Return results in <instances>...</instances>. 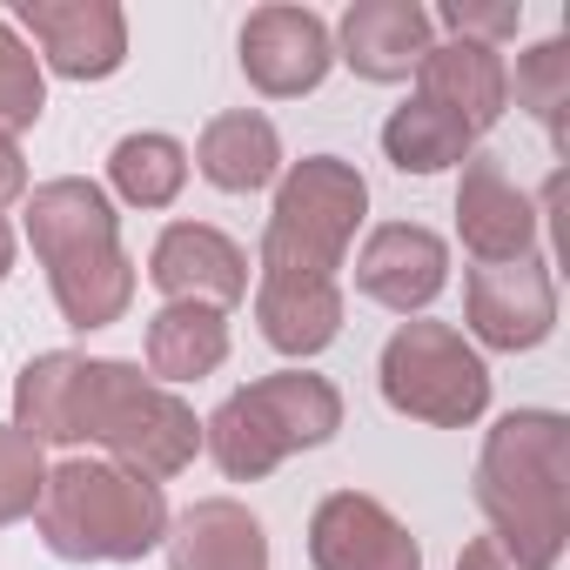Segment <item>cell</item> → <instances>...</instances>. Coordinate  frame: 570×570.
<instances>
[{
    "instance_id": "cell-9",
    "label": "cell",
    "mask_w": 570,
    "mask_h": 570,
    "mask_svg": "<svg viewBox=\"0 0 570 570\" xmlns=\"http://www.w3.org/2000/svg\"><path fill=\"white\" fill-rule=\"evenodd\" d=\"M330 68H336V41H330L323 14H309V8H255L242 21V75H248L255 95H268V101L316 95Z\"/></svg>"
},
{
    "instance_id": "cell-26",
    "label": "cell",
    "mask_w": 570,
    "mask_h": 570,
    "mask_svg": "<svg viewBox=\"0 0 570 570\" xmlns=\"http://www.w3.org/2000/svg\"><path fill=\"white\" fill-rule=\"evenodd\" d=\"M456 570H530V563H517V557H510L497 537H476V543H463Z\"/></svg>"
},
{
    "instance_id": "cell-25",
    "label": "cell",
    "mask_w": 570,
    "mask_h": 570,
    "mask_svg": "<svg viewBox=\"0 0 570 570\" xmlns=\"http://www.w3.org/2000/svg\"><path fill=\"white\" fill-rule=\"evenodd\" d=\"M430 21H443L456 41H483V48H503V41L523 28V8H517V0H497V8H490V0H443V8H436Z\"/></svg>"
},
{
    "instance_id": "cell-17",
    "label": "cell",
    "mask_w": 570,
    "mask_h": 570,
    "mask_svg": "<svg viewBox=\"0 0 570 570\" xmlns=\"http://www.w3.org/2000/svg\"><path fill=\"white\" fill-rule=\"evenodd\" d=\"M168 570H268V537L248 503L202 497L181 517H168Z\"/></svg>"
},
{
    "instance_id": "cell-6",
    "label": "cell",
    "mask_w": 570,
    "mask_h": 570,
    "mask_svg": "<svg viewBox=\"0 0 570 570\" xmlns=\"http://www.w3.org/2000/svg\"><path fill=\"white\" fill-rule=\"evenodd\" d=\"M336 430H343V390L330 376L275 370V376H255L248 390H235L202 423V443L228 483H262L296 450H323Z\"/></svg>"
},
{
    "instance_id": "cell-23",
    "label": "cell",
    "mask_w": 570,
    "mask_h": 570,
    "mask_svg": "<svg viewBox=\"0 0 570 570\" xmlns=\"http://www.w3.org/2000/svg\"><path fill=\"white\" fill-rule=\"evenodd\" d=\"M41 108H48V68L8 21H0V135L14 141L21 128L41 121Z\"/></svg>"
},
{
    "instance_id": "cell-22",
    "label": "cell",
    "mask_w": 570,
    "mask_h": 570,
    "mask_svg": "<svg viewBox=\"0 0 570 570\" xmlns=\"http://www.w3.org/2000/svg\"><path fill=\"white\" fill-rule=\"evenodd\" d=\"M517 108L537 115L550 128V148L570 155V41H537L517 55V81H510Z\"/></svg>"
},
{
    "instance_id": "cell-4",
    "label": "cell",
    "mask_w": 570,
    "mask_h": 570,
    "mask_svg": "<svg viewBox=\"0 0 570 570\" xmlns=\"http://www.w3.org/2000/svg\"><path fill=\"white\" fill-rule=\"evenodd\" d=\"M563 476H570V423L557 410H510L483 436L476 503L497 523L490 537L530 570H557L563 557V537H570Z\"/></svg>"
},
{
    "instance_id": "cell-20",
    "label": "cell",
    "mask_w": 570,
    "mask_h": 570,
    "mask_svg": "<svg viewBox=\"0 0 570 570\" xmlns=\"http://www.w3.org/2000/svg\"><path fill=\"white\" fill-rule=\"evenodd\" d=\"M383 155H390L403 175H443V168H463V161L476 155V135H470L450 108L410 95V101L383 121Z\"/></svg>"
},
{
    "instance_id": "cell-10",
    "label": "cell",
    "mask_w": 570,
    "mask_h": 570,
    "mask_svg": "<svg viewBox=\"0 0 570 570\" xmlns=\"http://www.w3.org/2000/svg\"><path fill=\"white\" fill-rule=\"evenodd\" d=\"M14 21L35 35L41 68L61 81H108L128 61V14L115 0H21Z\"/></svg>"
},
{
    "instance_id": "cell-16",
    "label": "cell",
    "mask_w": 570,
    "mask_h": 570,
    "mask_svg": "<svg viewBox=\"0 0 570 570\" xmlns=\"http://www.w3.org/2000/svg\"><path fill=\"white\" fill-rule=\"evenodd\" d=\"M330 41H336V61H350L363 81H410L416 61L430 55V8H416V0H356Z\"/></svg>"
},
{
    "instance_id": "cell-27",
    "label": "cell",
    "mask_w": 570,
    "mask_h": 570,
    "mask_svg": "<svg viewBox=\"0 0 570 570\" xmlns=\"http://www.w3.org/2000/svg\"><path fill=\"white\" fill-rule=\"evenodd\" d=\"M21 195H28V161H21V148L8 135H0V208L21 202Z\"/></svg>"
},
{
    "instance_id": "cell-21",
    "label": "cell",
    "mask_w": 570,
    "mask_h": 570,
    "mask_svg": "<svg viewBox=\"0 0 570 570\" xmlns=\"http://www.w3.org/2000/svg\"><path fill=\"white\" fill-rule=\"evenodd\" d=\"M108 181L128 208H168L188 181V148L175 135H121L108 155Z\"/></svg>"
},
{
    "instance_id": "cell-24",
    "label": "cell",
    "mask_w": 570,
    "mask_h": 570,
    "mask_svg": "<svg viewBox=\"0 0 570 570\" xmlns=\"http://www.w3.org/2000/svg\"><path fill=\"white\" fill-rule=\"evenodd\" d=\"M41 490H48V456H41V443L21 436L14 423H0V530L21 523V517H35Z\"/></svg>"
},
{
    "instance_id": "cell-13",
    "label": "cell",
    "mask_w": 570,
    "mask_h": 570,
    "mask_svg": "<svg viewBox=\"0 0 570 570\" xmlns=\"http://www.w3.org/2000/svg\"><path fill=\"white\" fill-rule=\"evenodd\" d=\"M450 282V242L416 228V222H383L370 228L363 255H356V289L396 316H416L443 296Z\"/></svg>"
},
{
    "instance_id": "cell-15",
    "label": "cell",
    "mask_w": 570,
    "mask_h": 570,
    "mask_svg": "<svg viewBox=\"0 0 570 570\" xmlns=\"http://www.w3.org/2000/svg\"><path fill=\"white\" fill-rule=\"evenodd\" d=\"M416 95L450 108L470 135H483L510 108V68L483 41H430V55L416 61Z\"/></svg>"
},
{
    "instance_id": "cell-1",
    "label": "cell",
    "mask_w": 570,
    "mask_h": 570,
    "mask_svg": "<svg viewBox=\"0 0 570 570\" xmlns=\"http://www.w3.org/2000/svg\"><path fill=\"white\" fill-rule=\"evenodd\" d=\"M370 215V181L343 155H303L282 168L255 262V323L282 356H323L343 336V255Z\"/></svg>"
},
{
    "instance_id": "cell-11",
    "label": "cell",
    "mask_w": 570,
    "mask_h": 570,
    "mask_svg": "<svg viewBox=\"0 0 570 570\" xmlns=\"http://www.w3.org/2000/svg\"><path fill=\"white\" fill-rule=\"evenodd\" d=\"M148 282H155L168 303L235 309L248 296V255L215 222H168L155 235V248H148Z\"/></svg>"
},
{
    "instance_id": "cell-18",
    "label": "cell",
    "mask_w": 570,
    "mask_h": 570,
    "mask_svg": "<svg viewBox=\"0 0 570 570\" xmlns=\"http://www.w3.org/2000/svg\"><path fill=\"white\" fill-rule=\"evenodd\" d=\"M195 168H202V181H215L222 195H255V188H268V181L282 175V135H275L268 115L228 108V115H215V121L202 128Z\"/></svg>"
},
{
    "instance_id": "cell-8",
    "label": "cell",
    "mask_w": 570,
    "mask_h": 570,
    "mask_svg": "<svg viewBox=\"0 0 570 570\" xmlns=\"http://www.w3.org/2000/svg\"><path fill=\"white\" fill-rule=\"evenodd\" d=\"M463 316H470V336L497 356H517V350H537L550 330H557V282H550V262L523 255V262H497V268H470L463 282Z\"/></svg>"
},
{
    "instance_id": "cell-5",
    "label": "cell",
    "mask_w": 570,
    "mask_h": 570,
    "mask_svg": "<svg viewBox=\"0 0 570 570\" xmlns=\"http://www.w3.org/2000/svg\"><path fill=\"white\" fill-rule=\"evenodd\" d=\"M35 523H41V543L68 563H141L168 537V497L161 483L108 456H68L48 470Z\"/></svg>"
},
{
    "instance_id": "cell-7",
    "label": "cell",
    "mask_w": 570,
    "mask_h": 570,
    "mask_svg": "<svg viewBox=\"0 0 570 570\" xmlns=\"http://www.w3.org/2000/svg\"><path fill=\"white\" fill-rule=\"evenodd\" d=\"M383 403L430 430H470L490 410V370L450 323H403L376 363Z\"/></svg>"
},
{
    "instance_id": "cell-14",
    "label": "cell",
    "mask_w": 570,
    "mask_h": 570,
    "mask_svg": "<svg viewBox=\"0 0 570 570\" xmlns=\"http://www.w3.org/2000/svg\"><path fill=\"white\" fill-rule=\"evenodd\" d=\"M456 235H463V248L476 255V268L523 262V255L537 248V208H530V195L503 175L497 155H470V161H463V181H456Z\"/></svg>"
},
{
    "instance_id": "cell-12",
    "label": "cell",
    "mask_w": 570,
    "mask_h": 570,
    "mask_svg": "<svg viewBox=\"0 0 570 570\" xmlns=\"http://www.w3.org/2000/svg\"><path fill=\"white\" fill-rule=\"evenodd\" d=\"M309 563L316 570H423V550L390 503L363 490H336L309 517Z\"/></svg>"
},
{
    "instance_id": "cell-28",
    "label": "cell",
    "mask_w": 570,
    "mask_h": 570,
    "mask_svg": "<svg viewBox=\"0 0 570 570\" xmlns=\"http://www.w3.org/2000/svg\"><path fill=\"white\" fill-rule=\"evenodd\" d=\"M8 268H14V228L0 222V282H8Z\"/></svg>"
},
{
    "instance_id": "cell-19",
    "label": "cell",
    "mask_w": 570,
    "mask_h": 570,
    "mask_svg": "<svg viewBox=\"0 0 570 570\" xmlns=\"http://www.w3.org/2000/svg\"><path fill=\"white\" fill-rule=\"evenodd\" d=\"M228 363V316L202 309V303H168L161 316H148V376L168 383H202Z\"/></svg>"
},
{
    "instance_id": "cell-3",
    "label": "cell",
    "mask_w": 570,
    "mask_h": 570,
    "mask_svg": "<svg viewBox=\"0 0 570 570\" xmlns=\"http://www.w3.org/2000/svg\"><path fill=\"white\" fill-rule=\"evenodd\" d=\"M28 248L48 268V289L68 330H108L135 303V262L121 248V215L101 181L55 175L21 208Z\"/></svg>"
},
{
    "instance_id": "cell-2",
    "label": "cell",
    "mask_w": 570,
    "mask_h": 570,
    "mask_svg": "<svg viewBox=\"0 0 570 570\" xmlns=\"http://www.w3.org/2000/svg\"><path fill=\"white\" fill-rule=\"evenodd\" d=\"M14 430L35 443H101L108 463L148 483L181 476L202 450V416L175 390H161L135 363L81 350H48L21 370Z\"/></svg>"
}]
</instances>
